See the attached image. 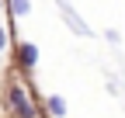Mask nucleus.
Listing matches in <instances>:
<instances>
[{
	"instance_id": "1",
	"label": "nucleus",
	"mask_w": 125,
	"mask_h": 118,
	"mask_svg": "<svg viewBox=\"0 0 125 118\" xmlns=\"http://www.w3.org/2000/svg\"><path fill=\"white\" fill-rule=\"evenodd\" d=\"M7 101H10V108L18 111V118H35V108L28 104V97H24L21 87H10V90H7Z\"/></svg>"
},
{
	"instance_id": "2",
	"label": "nucleus",
	"mask_w": 125,
	"mask_h": 118,
	"mask_svg": "<svg viewBox=\"0 0 125 118\" xmlns=\"http://www.w3.org/2000/svg\"><path fill=\"white\" fill-rule=\"evenodd\" d=\"M18 63L21 66H35L38 63V49L31 45V42H21V45H18Z\"/></svg>"
},
{
	"instance_id": "3",
	"label": "nucleus",
	"mask_w": 125,
	"mask_h": 118,
	"mask_svg": "<svg viewBox=\"0 0 125 118\" xmlns=\"http://www.w3.org/2000/svg\"><path fill=\"white\" fill-rule=\"evenodd\" d=\"M62 14H66V21H70V28H73L76 35H90V28H87V24H83L80 18H76L73 10H70V4H62Z\"/></svg>"
},
{
	"instance_id": "4",
	"label": "nucleus",
	"mask_w": 125,
	"mask_h": 118,
	"mask_svg": "<svg viewBox=\"0 0 125 118\" xmlns=\"http://www.w3.org/2000/svg\"><path fill=\"white\" fill-rule=\"evenodd\" d=\"M49 115L62 118V115H66V101H62V97H49Z\"/></svg>"
},
{
	"instance_id": "5",
	"label": "nucleus",
	"mask_w": 125,
	"mask_h": 118,
	"mask_svg": "<svg viewBox=\"0 0 125 118\" xmlns=\"http://www.w3.org/2000/svg\"><path fill=\"white\" fill-rule=\"evenodd\" d=\"M10 10L18 14V18H24L28 14V0H10Z\"/></svg>"
},
{
	"instance_id": "6",
	"label": "nucleus",
	"mask_w": 125,
	"mask_h": 118,
	"mask_svg": "<svg viewBox=\"0 0 125 118\" xmlns=\"http://www.w3.org/2000/svg\"><path fill=\"white\" fill-rule=\"evenodd\" d=\"M0 49H7V31L0 28Z\"/></svg>"
}]
</instances>
